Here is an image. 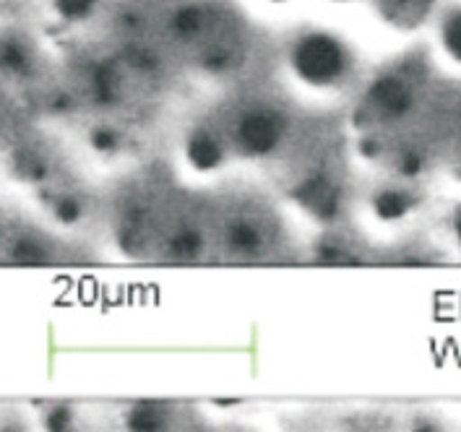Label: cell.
<instances>
[{"label":"cell","instance_id":"15","mask_svg":"<svg viewBox=\"0 0 461 432\" xmlns=\"http://www.w3.org/2000/svg\"><path fill=\"white\" fill-rule=\"evenodd\" d=\"M71 422H73V414H71V409L66 407V404L52 407L48 411V417H45V425H48L50 430H66V428H71Z\"/></svg>","mask_w":461,"mask_h":432},{"label":"cell","instance_id":"12","mask_svg":"<svg viewBox=\"0 0 461 432\" xmlns=\"http://www.w3.org/2000/svg\"><path fill=\"white\" fill-rule=\"evenodd\" d=\"M443 42L461 60V8L451 11L443 22Z\"/></svg>","mask_w":461,"mask_h":432},{"label":"cell","instance_id":"11","mask_svg":"<svg viewBox=\"0 0 461 432\" xmlns=\"http://www.w3.org/2000/svg\"><path fill=\"white\" fill-rule=\"evenodd\" d=\"M55 8L68 22H81L97 8V0H55Z\"/></svg>","mask_w":461,"mask_h":432},{"label":"cell","instance_id":"1","mask_svg":"<svg viewBox=\"0 0 461 432\" xmlns=\"http://www.w3.org/2000/svg\"><path fill=\"white\" fill-rule=\"evenodd\" d=\"M294 73L313 86H334L352 68V55L337 37L323 32H305L290 48Z\"/></svg>","mask_w":461,"mask_h":432},{"label":"cell","instance_id":"17","mask_svg":"<svg viewBox=\"0 0 461 432\" xmlns=\"http://www.w3.org/2000/svg\"><path fill=\"white\" fill-rule=\"evenodd\" d=\"M456 235H459V240H461V212L459 216H456Z\"/></svg>","mask_w":461,"mask_h":432},{"label":"cell","instance_id":"6","mask_svg":"<svg viewBox=\"0 0 461 432\" xmlns=\"http://www.w3.org/2000/svg\"><path fill=\"white\" fill-rule=\"evenodd\" d=\"M131 430H162L170 425V407L159 401H141L128 411Z\"/></svg>","mask_w":461,"mask_h":432},{"label":"cell","instance_id":"16","mask_svg":"<svg viewBox=\"0 0 461 432\" xmlns=\"http://www.w3.org/2000/svg\"><path fill=\"white\" fill-rule=\"evenodd\" d=\"M118 144H121V139H118V133L110 130V128H97V130L92 133V146H95L97 151L110 154V151L118 148Z\"/></svg>","mask_w":461,"mask_h":432},{"label":"cell","instance_id":"4","mask_svg":"<svg viewBox=\"0 0 461 432\" xmlns=\"http://www.w3.org/2000/svg\"><path fill=\"white\" fill-rule=\"evenodd\" d=\"M367 102L386 118H399L404 115L414 102L412 86L399 76V73H386L381 78H375V84L370 86Z\"/></svg>","mask_w":461,"mask_h":432},{"label":"cell","instance_id":"10","mask_svg":"<svg viewBox=\"0 0 461 432\" xmlns=\"http://www.w3.org/2000/svg\"><path fill=\"white\" fill-rule=\"evenodd\" d=\"M11 258L19 261V264H42L50 258V250L45 242L40 238H32V235H24L19 240L14 242L11 248Z\"/></svg>","mask_w":461,"mask_h":432},{"label":"cell","instance_id":"9","mask_svg":"<svg viewBox=\"0 0 461 432\" xmlns=\"http://www.w3.org/2000/svg\"><path fill=\"white\" fill-rule=\"evenodd\" d=\"M414 198L407 191H381L375 198H373V209H375V214L381 216V219H402V216L407 214L410 209H412Z\"/></svg>","mask_w":461,"mask_h":432},{"label":"cell","instance_id":"5","mask_svg":"<svg viewBox=\"0 0 461 432\" xmlns=\"http://www.w3.org/2000/svg\"><path fill=\"white\" fill-rule=\"evenodd\" d=\"M188 159L198 169L217 167L219 162L224 159V141H221L217 130H209V128L194 130V136L188 141Z\"/></svg>","mask_w":461,"mask_h":432},{"label":"cell","instance_id":"8","mask_svg":"<svg viewBox=\"0 0 461 432\" xmlns=\"http://www.w3.org/2000/svg\"><path fill=\"white\" fill-rule=\"evenodd\" d=\"M375 3L393 24H414L420 16H425L433 0H375Z\"/></svg>","mask_w":461,"mask_h":432},{"label":"cell","instance_id":"14","mask_svg":"<svg viewBox=\"0 0 461 432\" xmlns=\"http://www.w3.org/2000/svg\"><path fill=\"white\" fill-rule=\"evenodd\" d=\"M81 201L78 198H73V195H63L58 203H55V216L60 219V221H76L78 216H81Z\"/></svg>","mask_w":461,"mask_h":432},{"label":"cell","instance_id":"2","mask_svg":"<svg viewBox=\"0 0 461 432\" xmlns=\"http://www.w3.org/2000/svg\"><path fill=\"white\" fill-rule=\"evenodd\" d=\"M287 136V118L268 104H253L238 115L232 125V141L248 157L274 154Z\"/></svg>","mask_w":461,"mask_h":432},{"label":"cell","instance_id":"7","mask_svg":"<svg viewBox=\"0 0 461 432\" xmlns=\"http://www.w3.org/2000/svg\"><path fill=\"white\" fill-rule=\"evenodd\" d=\"M167 250H170L172 258H177V261H194L203 250V232L194 224H183L170 235Z\"/></svg>","mask_w":461,"mask_h":432},{"label":"cell","instance_id":"3","mask_svg":"<svg viewBox=\"0 0 461 432\" xmlns=\"http://www.w3.org/2000/svg\"><path fill=\"white\" fill-rule=\"evenodd\" d=\"M268 227L258 214H235L227 221L224 230V245L232 256H256L267 248L268 242Z\"/></svg>","mask_w":461,"mask_h":432},{"label":"cell","instance_id":"13","mask_svg":"<svg viewBox=\"0 0 461 432\" xmlns=\"http://www.w3.org/2000/svg\"><path fill=\"white\" fill-rule=\"evenodd\" d=\"M0 60H3V66L11 68V71H24L26 66H29V52H26L24 45H19V42H5V45L0 48Z\"/></svg>","mask_w":461,"mask_h":432}]
</instances>
